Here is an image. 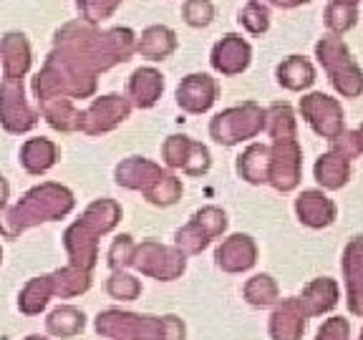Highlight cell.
Wrapping results in <instances>:
<instances>
[{
	"label": "cell",
	"instance_id": "6da1fadb",
	"mask_svg": "<svg viewBox=\"0 0 363 340\" xmlns=\"http://www.w3.org/2000/svg\"><path fill=\"white\" fill-rule=\"evenodd\" d=\"M26 340H45V338H40V335H30V338H26Z\"/></svg>",
	"mask_w": 363,
	"mask_h": 340
},
{
	"label": "cell",
	"instance_id": "7a4b0ae2",
	"mask_svg": "<svg viewBox=\"0 0 363 340\" xmlns=\"http://www.w3.org/2000/svg\"><path fill=\"white\" fill-rule=\"evenodd\" d=\"M348 3H356V0H343V8H348Z\"/></svg>",
	"mask_w": 363,
	"mask_h": 340
}]
</instances>
